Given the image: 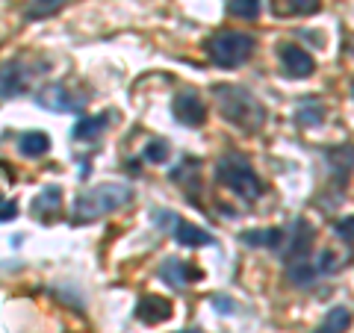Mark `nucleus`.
I'll return each instance as SVG.
<instances>
[{
    "instance_id": "1",
    "label": "nucleus",
    "mask_w": 354,
    "mask_h": 333,
    "mask_svg": "<svg viewBox=\"0 0 354 333\" xmlns=\"http://www.w3.org/2000/svg\"><path fill=\"white\" fill-rule=\"evenodd\" d=\"M216 101H218V113L225 121H230L234 127L242 133H257L266 124V106L257 101V95L242 88L236 83H225L213 88Z\"/></svg>"
},
{
    "instance_id": "2",
    "label": "nucleus",
    "mask_w": 354,
    "mask_h": 333,
    "mask_svg": "<svg viewBox=\"0 0 354 333\" xmlns=\"http://www.w3.org/2000/svg\"><path fill=\"white\" fill-rule=\"evenodd\" d=\"M133 201V189L121 186V183H104V186H95V189H86L80 192L74 204V225H86V221H95L113 209L124 207Z\"/></svg>"
},
{
    "instance_id": "3",
    "label": "nucleus",
    "mask_w": 354,
    "mask_h": 333,
    "mask_svg": "<svg viewBox=\"0 0 354 333\" xmlns=\"http://www.w3.org/2000/svg\"><path fill=\"white\" fill-rule=\"evenodd\" d=\"M216 174L218 180L225 183L227 189H234L239 198L245 201H257L263 198V180L257 177V171L251 169V162L242 157V153H225L216 165Z\"/></svg>"
},
{
    "instance_id": "4",
    "label": "nucleus",
    "mask_w": 354,
    "mask_h": 333,
    "mask_svg": "<svg viewBox=\"0 0 354 333\" xmlns=\"http://www.w3.org/2000/svg\"><path fill=\"white\" fill-rule=\"evenodd\" d=\"M254 44L257 41H254L248 32L225 30V32H216V36L207 41V53L218 68H239L254 53Z\"/></svg>"
},
{
    "instance_id": "5",
    "label": "nucleus",
    "mask_w": 354,
    "mask_h": 333,
    "mask_svg": "<svg viewBox=\"0 0 354 333\" xmlns=\"http://www.w3.org/2000/svg\"><path fill=\"white\" fill-rule=\"evenodd\" d=\"M36 104L44 106V109H50V113H83V109H86V97L71 95L68 88L59 86V83H50V86L39 88Z\"/></svg>"
},
{
    "instance_id": "6",
    "label": "nucleus",
    "mask_w": 354,
    "mask_h": 333,
    "mask_svg": "<svg viewBox=\"0 0 354 333\" xmlns=\"http://www.w3.org/2000/svg\"><path fill=\"white\" fill-rule=\"evenodd\" d=\"M171 113H174V118L180 121L183 127H201L204 121H207V109H204L201 97H198L195 92H180V95H174Z\"/></svg>"
},
{
    "instance_id": "7",
    "label": "nucleus",
    "mask_w": 354,
    "mask_h": 333,
    "mask_svg": "<svg viewBox=\"0 0 354 333\" xmlns=\"http://www.w3.org/2000/svg\"><path fill=\"white\" fill-rule=\"evenodd\" d=\"M281 62H283L286 74L298 77V80H307V77L316 71L313 57H310L304 48H298V44H281Z\"/></svg>"
},
{
    "instance_id": "8",
    "label": "nucleus",
    "mask_w": 354,
    "mask_h": 333,
    "mask_svg": "<svg viewBox=\"0 0 354 333\" xmlns=\"http://www.w3.org/2000/svg\"><path fill=\"white\" fill-rule=\"evenodd\" d=\"M171 301L169 298H160V295H145L136 307V316L145 321V325H162V321L171 318Z\"/></svg>"
},
{
    "instance_id": "9",
    "label": "nucleus",
    "mask_w": 354,
    "mask_h": 333,
    "mask_svg": "<svg viewBox=\"0 0 354 333\" xmlns=\"http://www.w3.org/2000/svg\"><path fill=\"white\" fill-rule=\"evenodd\" d=\"M160 277L169 286H174V289H183V286H189L195 277H198V269H192V265H186L183 260H165L160 265Z\"/></svg>"
},
{
    "instance_id": "10",
    "label": "nucleus",
    "mask_w": 354,
    "mask_h": 333,
    "mask_svg": "<svg viewBox=\"0 0 354 333\" xmlns=\"http://www.w3.org/2000/svg\"><path fill=\"white\" fill-rule=\"evenodd\" d=\"M171 233H174L177 245H186V248L213 245V236H209V230L198 227V225H189V221H180V218H177L174 225H171Z\"/></svg>"
},
{
    "instance_id": "11",
    "label": "nucleus",
    "mask_w": 354,
    "mask_h": 333,
    "mask_svg": "<svg viewBox=\"0 0 354 333\" xmlns=\"http://www.w3.org/2000/svg\"><path fill=\"white\" fill-rule=\"evenodd\" d=\"M310 248H313V227L307 225L304 218L295 221V236L290 239V248L283 251V260H301V257H310Z\"/></svg>"
},
{
    "instance_id": "12",
    "label": "nucleus",
    "mask_w": 354,
    "mask_h": 333,
    "mask_svg": "<svg viewBox=\"0 0 354 333\" xmlns=\"http://www.w3.org/2000/svg\"><path fill=\"white\" fill-rule=\"evenodd\" d=\"M283 230L281 227H266V230H245L242 242L248 248H281L283 245Z\"/></svg>"
},
{
    "instance_id": "13",
    "label": "nucleus",
    "mask_w": 354,
    "mask_h": 333,
    "mask_svg": "<svg viewBox=\"0 0 354 333\" xmlns=\"http://www.w3.org/2000/svg\"><path fill=\"white\" fill-rule=\"evenodd\" d=\"M27 88V74L18 65H3L0 68V97H15Z\"/></svg>"
},
{
    "instance_id": "14",
    "label": "nucleus",
    "mask_w": 354,
    "mask_h": 333,
    "mask_svg": "<svg viewBox=\"0 0 354 333\" xmlns=\"http://www.w3.org/2000/svg\"><path fill=\"white\" fill-rule=\"evenodd\" d=\"M59 204H62V189L48 186V189H41V192L36 195V201H32V216L48 221L50 213H59Z\"/></svg>"
},
{
    "instance_id": "15",
    "label": "nucleus",
    "mask_w": 354,
    "mask_h": 333,
    "mask_svg": "<svg viewBox=\"0 0 354 333\" xmlns=\"http://www.w3.org/2000/svg\"><path fill=\"white\" fill-rule=\"evenodd\" d=\"M325 157H328V165H330V171H334V177L346 183V177H348L351 169H354V148H348V145L330 148Z\"/></svg>"
},
{
    "instance_id": "16",
    "label": "nucleus",
    "mask_w": 354,
    "mask_h": 333,
    "mask_svg": "<svg viewBox=\"0 0 354 333\" xmlns=\"http://www.w3.org/2000/svg\"><path fill=\"white\" fill-rule=\"evenodd\" d=\"M18 151L24 153V157H30V160L44 157V153L50 151V136L48 133H41V130H30V133H24V136L18 139Z\"/></svg>"
},
{
    "instance_id": "17",
    "label": "nucleus",
    "mask_w": 354,
    "mask_h": 333,
    "mask_svg": "<svg viewBox=\"0 0 354 333\" xmlns=\"http://www.w3.org/2000/svg\"><path fill=\"white\" fill-rule=\"evenodd\" d=\"M316 265L310 263V257H301V260H290L286 263V280L292 286H310L316 280Z\"/></svg>"
},
{
    "instance_id": "18",
    "label": "nucleus",
    "mask_w": 354,
    "mask_h": 333,
    "mask_svg": "<svg viewBox=\"0 0 354 333\" xmlns=\"http://www.w3.org/2000/svg\"><path fill=\"white\" fill-rule=\"evenodd\" d=\"M106 127H109V115H106V113L95 115V118H80V121L74 124V139H80V142H95Z\"/></svg>"
},
{
    "instance_id": "19",
    "label": "nucleus",
    "mask_w": 354,
    "mask_h": 333,
    "mask_svg": "<svg viewBox=\"0 0 354 333\" xmlns=\"http://www.w3.org/2000/svg\"><path fill=\"white\" fill-rule=\"evenodd\" d=\"M348 325H351V313H348V307H330L328 310V316H325V321L319 325L313 333H346L348 330Z\"/></svg>"
},
{
    "instance_id": "20",
    "label": "nucleus",
    "mask_w": 354,
    "mask_h": 333,
    "mask_svg": "<svg viewBox=\"0 0 354 333\" xmlns=\"http://www.w3.org/2000/svg\"><path fill=\"white\" fill-rule=\"evenodd\" d=\"M295 118H298V124H304V127H316L325 121V106L319 101H313V97H307V101L298 104Z\"/></svg>"
},
{
    "instance_id": "21",
    "label": "nucleus",
    "mask_w": 354,
    "mask_h": 333,
    "mask_svg": "<svg viewBox=\"0 0 354 333\" xmlns=\"http://www.w3.org/2000/svg\"><path fill=\"white\" fill-rule=\"evenodd\" d=\"M65 6H68V0H32V3H27V9H24V18L27 21H41V18L57 15Z\"/></svg>"
},
{
    "instance_id": "22",
    "label": "nucleus",
    "mask_w": 354,
    "mask_h": 333,
    "mask_svg": "<svg viewBox=\"0 0 354 333\" xmlns=\"http://www.w3.org/2000/svg\"><path fill=\"white\" fill-rule=\"evenodd\" d=\"M227 12L234 18H257L260 15V0H230Z\"/></svg>"
},
{
    "instance_id": "23",
    "label": "nucleus",
    "mask_w": 354,
    "mask_h": 333,
    "mask_svg": "<svg viewBox=\"0 0 354 333\" xmlns=\"http://www.w3.org/2000/svg\"><path fill=\"white\" fill-rule=\"evenodd\" d=\"M169 142H162V139H153L151 145L145 148V160H151V162H165L169 160Z\"/></svg>"
},
{
    "instance_id": "24",
    "label": "nucleus",
    "mask_w": 354,
    "mask_h": 333,
    "mask_svg": "<svg viewBox=\"0 0 354 333\" xmlns=\"http://www.w3.org/2000/svg\"><path fill=\"white\" fill-rule=\"evenodd\" d=\"M313 265H316V272H319V274H330V272H337V269H339V260H337V254H334V251H322Z\"/></svg>"
},
{
    "instance_id": "25",
    "label": "nucleus",
    "mask_w": 354,
    "mask_h": 333,
    "mask_svg": "<svg viewBox=\"0 0 354 333\" xmlns=\"http://www.w3.org/2000/svg\"><path fill=\"white\" fill-rule=\"evenodd\" d=\"M319 6H322V0H290V9H286V12H292V15H313Z\"/></svg>"
},
{
    "instance_id": "26",
    "label": "nucleus",
    "mask_w": 354,
    "mask_h": 333,
    "mask_svg": "<svg viewBox=\"0 0 354 333\" xmlns=\"http://www.w3.org/2000/svg\"><path fill=\"white\" fill-rule=\"evenodd\" d=\"M337 236L346 239V242H354V216L337 221Z\"/></svg>"
},
{
    "instance_id": "27",
    "label": "nucleus",
    "mask_w": 354,
    "mask_h": 333,
    "mask_svg": "<svg viewBox=\"0 0 354 333\" xmlns=\"http://www.w3.org/2000/svg\"><path fill=\"white\" fill-rule=\"evenodd\" d=\"M18 216V204L15 201H3L0 198V221H12Z\"/></svg>"
},
{
    "instance_id": "28",
    "label": "nucleus",
    "mask_w": 354,
    "mask_h": 333,
    "mask_svg": "<svg viewBox=\"0 0 354 333\" xmlns=\"http://www.w3.org/2000/svg\"><path fill=\"white\" fill-rule=\"evenodd\" d=\"M216 310H221V313H234V301H225V298H213Z\"/></svg>"
},
{
    "instance_id": "29",
    "label": "nucleus",
    "mask_w": 354,
    "mask_h": 333,
    "mask_svg": "<svg viewBox=\"0 0 354 333\" xmlns=\"http://www.w3.org/2000/svg\"><path fill=\"white\" fill-rule=\"evenodd\" d=\"M186 333H201V330H195V327H192V330H186Z\"/></svg>"
},
{
    "instance_id": "30",
    "label": "nucleus",
    "mask_w": 354,
    "mask_h": 333,
    "mask_svg": "<svg viewBox=\"0 0 354 333\" xmlns=\"http://www.w3.org/2000/svg\"><path fill=\"white\" fill-rule=\"evenodd\" d=\"M351 92H354V86H351Z\"/></svg>"
}]
</instances>
